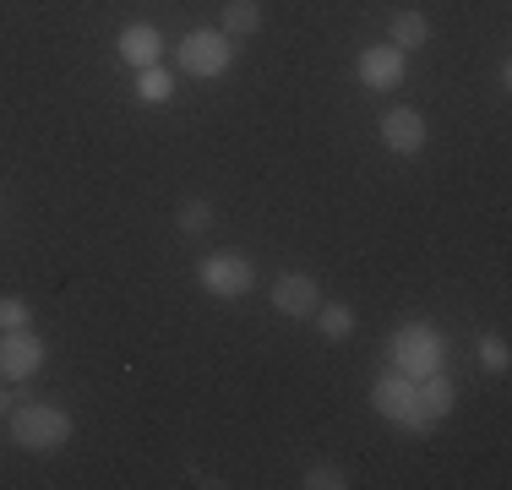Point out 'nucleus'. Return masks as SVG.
Wrapping results in <instances>:
<instances>
[{
    "instance_id": "obj_1",
    "label": "nucleus",
    "mask_w": 512,
    "mask_h": 490,
    "mask_svg": "<svg viewBox=\"0 0 512 490\" xmlns=\"http://www.w3.org/2000/svg\"><path fill=\"white\" fill-rule=\"evenodd\" d=\"M71 414L60 409V403H11L6 414V436L17 441L22 452H33V458H50V452H60L71 441Z\"/></svg>"
},
{
    "instance_id": "obj_2",
    "label": "nucleus",
    "mask_w": 512,
    "mask_h": 490,
    "mask_svg": "<svg viewBox=\"0 0 512 490\" xmlns=\"http://www.w3.org/2000/svg\"><path fill=\"white\" fill-rule=\"evenodd\" d=\"M387 360H393V371L409 376V382L436 376V371H442V360H447L442 327H431V322H404L393 338H387Z\"/></svg>"
},
{
    "instance_id": "obj_3",
    "label": "nucleus",
    "mask_w": 512,
    "mask_h": 490,
    "mask_svg": "<svg viewBox=\"0 0 512 490\" xmlns=\"http://www.w3.org/2000/svg\"><path fill=\"white\" fill-rule=\"evenodd\" d=\"M371 409L409 436H425L436 425L431 409H425V398H420V382H409V376H398V371H382L371 382Z\"/></svg>"
},
{
    "instance_id": "obj_4",
    "label": "nucleus",
    "mask_w": 512,
    "mask_h": 490,
    "mask_svg": "<svg viewBox=\"0 0 512 490\" xmlns=\"http://www.w3.org/2000/svg\"><path fill=\"white\" fill-rule=\"evenodd\" d=\"M175 66H180V77L218 82L229 66H235V39L218 33V28H191L186 39L175 44Z\"/></svg>"
},
{
    "instance_id": "obj_5",
    "label": "nucleus",
    "mask_w": 512,
    "mask_h": 490,
    "mask_svg": "<svg viewBox=\"0 0 512 490\" xmlns=\"http://www.w3.org/2000/svg\"><path fill=\"white\" fill-rule=\"evenodd\" d=\"M197 284L213 300H246L256 294V262L246 251H207L197 262Z\"/></svg>"
},
{
    "instance_id": "obj_6",
    "label": "nucleus",
    "mask_w": 512,
    "mask_h": 490,
    "mask_svg": "<svg viewBox=\"0 0 512 490\" xmlns=\"http://www.w3.org/2000/svg\"><path fill=\"white\" fill-rule=\"evenodd\" d=\"M50 349L33 327H17V333H0V382H33L44 371Z\"/></svg>"
},
{
    "instance_id": "obj_7",
    "label": "nucleus",
    "mask_w": 512,
    "mask_h": 490,
    "mask_svg": "<svg viewBox=\"0 0 512 490\" xmlns=\"http://www.w3.org/2000/svg\"><path fill=\"white\" fill-rule=\"evenodd\" d=\"M267 305L289 322H311V311L322 305V289H316L311 273H278L273 289H267Z\"/></svg>"
},
{
    "instance_id": "obj_8",
    "label": "nucleus",
    "mask_w": 512,
    "mask_h": 490,
    "mask_svg": "<svg viewBox=\"0 0 512 490\" xmlns=\"http://www.w3.org/2000/svg\"><path fill=\"white\" fill-rule=\"evenodd\" d=\"M355 77H360V88L387 93V88H398V82L409 77V55H404V49H393V44H371V49H360Z\"/></svg>"
},
{
    "instance_id": "obj_9",
    "label": "nucleus",
    "mask_w": 512,
    "mask_h": 490,
    "mask_svg": "<svg viewBox=\"0 0 512 490\" xmlns=\"http://www.w3.org/2000/svg\"><path fill=\"white\" fill-rule=\"evenodd\" d=\"M376 131H382V147H387V153H398V158L425 153V137H431V131H425V115H420V109H409V104H393Z\"/></svg>"
},
{
    "instance_id": "obj_10",
    "label": "nucleus",
    "mask_w": 512,
    "mask_h": 490,
    "mask_svg": "<svg viewBox=\"0 0 512 490\" xmlns=\"http://www.w3.org/2000/svg\"><path fill=\"white\" fill-rule=\"evenodd\" d=\"M115 49H120V60H126L131 71L158 66V60H164V33H158L153 22H126V28L115 33Z\"/></svg>"
},
{
    "instance_id": "obj_11",
    "label": "nucleus",
    "mask_w": 512,
    "mask_h": 490,
    "mask_svg": "<svg viewBox=\"0 0 512 490\" xmlns=\"http://www.w3.org/2000/svg\"><path fill=\"white\" fill-rule=\"evenodd\" d=\"M218 33H229V39L262 33V0H224L218 6Z\"/></svg>"
},
{
    "instance_id": "obj_12",
    "label": "nucleus",
    "mask_w": 512,
    "mask_h": 490,
    "mask_svg": "<svg viewBox=\"0 0 512 490\" xmlns=\"http://www.w3.org/2000/svg\"><path fill=\"white\" fill-rule=\"evenodd\" d=\"M387 44L393 49H425L431 44V17L425 11H393V22H387Z\"/></svg>"
},
{
    "instance_id": "obj_13",
    "label": "nucleus",
    "mask_w": 512,
    "mask_h": 490,
    "mask_svg": "<svg viewBox=\"0 0 512 490\" xmlns=\"http://www.w3.org/2000/svg\"><path fill=\"white\" fill-rule=\"evenodd\" d=\"M311 322H316V333H322L327 343H344L349 333H355V305H338V300H322L311 311Z\"/></svg>"
},
{
    "instance_id": "obj_14",
    "label": "nucleus",
    "mask_w": 512,
    "mask_h": 490,
    "mask_svg": "<svg viewBox=\"0 0 512 490\" xmlns=\"http://www.w3.org/2000/svg\"><path fill=\"white\" fill-rule=\"evenodd\" d=\"M213 218H218V207L207 202V196H191V202L175 207V229H180V235H207Z\"/></svg>"
},
{
    "instance_id": "obj_15",
    "label": "nucleus",
    "mask_w": 512,
    "mask_h": 490,
    "mask_svg": "<svg viewBox=\"0 0 512 490\" xmlns=\"http://www.w3.org/2000/svg\"><path fill=\"white\" fill-rule=\"evenodd\" d=\"M420 398H425V409H431V420H447V414L458 409V387L447 382L442 371H436V376H425V382H420Z\"/></svg>"
},
{
    "instance_id": "obj_16",
    "label": "nucleus",
    "mask_w": 512,
    "mask_h": 490,
    "mask_svg": "<svg viewBox=\"0 0 512 490\" xmlns=\"http://www.w3.org/2000/svg\"><path fill=\"white\" fill-rule=\"evenodd\" d=\"M137 98L142 104H169V98H175V77H169L164 66H142L137 71Z\"/></svg>"
},
{
    "instance_id": "obj_17",
    "label": "nucleus",
    "mask_w": 512,
    "mask_h": 490,
    "mask_svg": "<svg viewBox=\"0 0 512 490\" xmlns=\"http://www.w3.org/2000/svg\"><path fill=\"white\" fill-rule=\"evenodd\" d=\"M474 349H480V365H485L491 376H502L507 365H512V349H507L502 333H480V343H474Z\"/></svg>"
},
{
    "instance_id": "obj_18",
    "label": "nucleus",
    "mask_w": 512,
    "mask_h": 490,
    "mask_svg": "<svg viewBox=\"0 0 512 490\" xmlns=\"http://www.w3.org/2000/svg\"><path fill=\"white\" fill-rule=\"evenodd\" d=\"M300 485H306V490H349V469H344V463H311Z\"/></svg>"
},
{
    "instance_id": "obj_19",
    "label": "nucleus",
    "mask_w": 512,
    "mask_h": 490,
    "mask_svg": "<svg viewBox=\"0 0 512 490\" xmlns=\"http://www.w3.org/2000/svg\"><path fill=\"white\" fill-rule=\"evenodd\" d=\"M17 327H33V305L22 294H0V333H17Z\"/></svg>"
},
{
    "instance_id": "obj_20",
    "label": "nucleus",
    "mask_w": 512,
    "mask_h": 490,
    "mask_svg": "<svg viewBox=\"0 0 512 490\" xmlns=\"http://www.w3.org/2000/svg\"><path fill=\"white\" fill-rule=\"evenodd\" d=\"M11 403H17V398H11V392H6V382H0V414H11Z\"/></svg>"
}]
</instances>
